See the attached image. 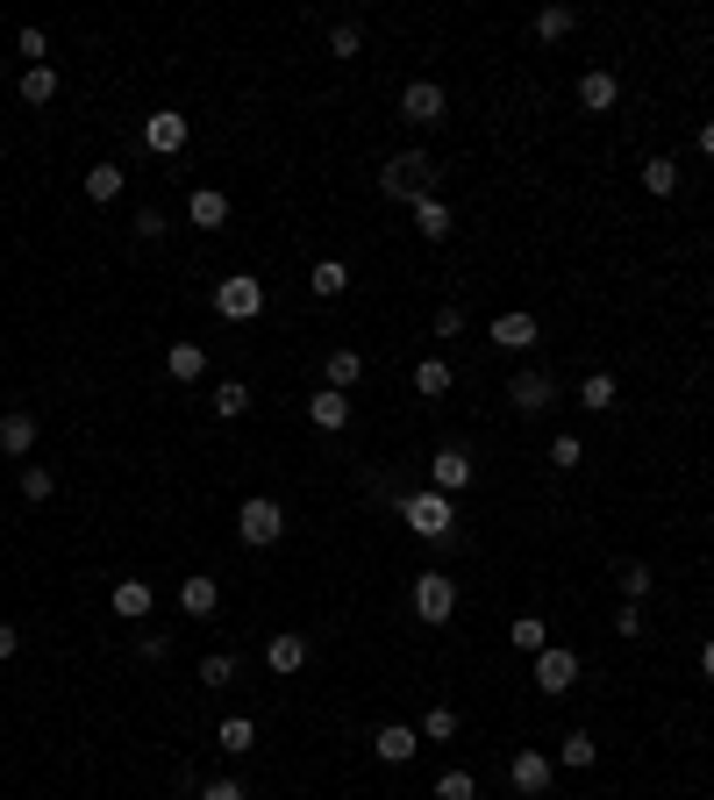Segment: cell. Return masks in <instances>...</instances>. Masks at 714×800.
I'll return each instance as SVG.
<instances>
[{"label":"cell","instance_id":"23","mask_svg":"<svg viewBox=\"0 0 714 800\" xmlns=\"http://www.w3.org/2000/svg\"><path fill=\"white\" fill-rule=\"evenodd\" d=\"M343 286H351V265H343V258H322V265L308 271V294H315V300H337Z\"/></svg>","mask_w":714,"mask_h":800},{"label":"cell","instance_id":"32","mask_svg":"<svg viewBox=\"0 0 714 800\" xmlns=\"http://www.w3.org/2000/svg\"><path fill=\"white\" fill-rule=\"evenodd\" d=\"M643 193H658V201L679 193V164L672 158H643Z\"/></svg>","mask_w":714,"mask_h":800},{"label":"cell","instance_id":"31","mask_svg":"<svg viewBox=\"0 0 714 800\" xmlns=\"http://www.w3.org/2000/svg\"><path fill=\"white\" fill-rule=\"evenodd\" d=\"M215 415L222 422H243V415H251V386H243V380H222L215 386Z\"/></svg>","mask_w":714,"mask_h":800},{"label":"cell","instance_id":"2","mask_svg":"<svg viewBox=\"0 0 714 800\" xmlns=\"http://www.w3.org/2000/svg\"><path fill=\"white\" fill-rule=\"evenodd\" d=\"M401 522L415 530L422 543H444L450 530H458V508H450V493H436V487H415L401 501Z\"/></svg>","mask_w":714,"mask_h":800},{"label":"cell","instance_id":"47","mask_svg":"<svg viewBox=\"0 0 714 800\" xmlns=\"http://www.w3.org/2000/svg\"><path fill=\"white\" fill-rule=\"evenodd\" d=\"M701 158H714V115L701 122Z\"/></svg>","mask_w":714,"mask_h":800},{"label":"cell","instance_id":"18","mask_svg":"<svg viewBox=\"0 0 714 800\" xmlns=\"http://www.w3.org/2000/svg\"><path fill=\"white\" fill-rule=\"evenodd\" d=\"M308 422H315V429H329V436H337V429H351V394L322 386V394L308 401Z\"/></svg>","mask_w":714,"mask_h":800},{"label":"cell","instance_id":"44","mask_svg":"<svg viewBox=\"0 0 714 800\" xmlns=\"http://www.w3.org/2000/svg\"><path fill=\"white\" fill-rule=\"evenodd\" d=\"M201 800H243V787H236V779H207Z\"/></svg>","mask_w":714,"mask_h":800},{"label":"cell","instance_id":"46","mask_svg":"<svg viewBox=\"0 0 714 800\" xmlns=\"http://www.w3.org/2000/svg\"><path fill=\"white\" fill-rule=\"evenodd\" d=\"M14 651H22V629H14V622H0V665H8Z\"/></svg>","mask_w":714,"mask_h":800},{"label":"cell","instance_id":"3","mask_svg":"<svg viewBox=\"0 0 714 800\" xmlns=\"http://www.w3.org/2000/svg\"><path fill=\"white\" fill-rule=\"evenodd\" d=\"M236 536L251 543V551H271V543L286 536V508L271 501V493H251V501L236 508Z\"/></svg>","mask_w":714,"mask_h":800},{"label":"cell","instance_id":"27","mask_svg":"<svg viewBox=\"0 0 714 800\" xmlns=\"http://www.w3.org/2000/svg\"><path fill=\"white\" fill-rule=\"evenodd\" d=\"M579 29V8H543L536 14V43H565Z\"/></svg>","mask_w":714,"mask_h":800},{"label":"cell","instance_id":"4","mask_svg":"<svg viewBox=\"0 0 714 800\" xmlns=\"http://www.w3.org/2000/svg\"><path fill=\"white\" fill-rule=\"evenodd\" d=\"M215 314H222V322H257V314H265V279L230 271V279L215 286Z\"/></svg>","mask_w":714,"mask_h":800},{"label":"cell","instance_id":"37","mask_svg":"<svg viewBox=\"0 0 714 800\" xmlns=\"http://www.w3.org/2000/svg\"><path fill=\"white\" fill-rule=\"evenodd\" d=\"M436 800H479V779L465 772V765H450V772L436 779Z\"/></svg>","mask_w":714,"mask_h":800},{"label":"cell","instance_id":"28","mask_svg":"<svg viewBox=\"0 0 714 800\" xmlns=\"http://www.w3.org/2000/svg\"><path fill=\"white\" fill-rule=\"evenodd\" d=\"M415 230L429 236V244H444V236H450V207L436 201V193H429V201H415Z\"/></svg>","mask_w":714,"mask_h":800},{"label":"cell","instance_id":"39","mask_svg":"<svg viewBox=\"0 0 714 800\" xmlns=\"http://www.w3.org/2000/svg\"><path fill=\"white\" fill-rule=\"evenodd\" d=\"M51 493H57V479L43 465H22V501H51Z\"/></svg>","mask_w":714,"mask_h":800},{"label":"cell","instance_id":"20","mask_svg":"<svg viewBox=\"0 0 714 800\" xmlns=\"http://www.w3.org/2000/svg\"><path fill=\"white\" fill-rule=\"evenodd\" d=\"M0 450H8V458H29V450H36V415L8 407V415H0Z\"/></svg>","mask_w":714,"mask_h":800},{"label":"cell","instance_id":"45","mask_svg":"<svg viewBox=\"0 0 714 800\" xmlns=\"http://www.w3.org/2000/svg\"><path fill=\"white\" fill-rule=\"evenodd\" d=\"M465 329V308H436V337H458Z\"/></svg>","mask_w":714,"mask_h":800},{"label":"cell","instance_id":"35","mask_svg":"<svg viewBox=\"0 0 714 800\" xmlns=\"http://www.w3.org/2000/svg\"><path fill=\"white\" fill-rule=\"evenodd\" d=\"M86 201H121V164H94L86 172Z\"/></svg>","mask_w":714,"mask_h":800},{"label":"cell","instance_id":"8","mask_svg":"<svg viewBox=\"0 0 714 800\" xmlns=\"http://www.w3.org/2000/svg\"><path fill=\"white\" fill-rule=\"evenodd\" d=\"M444 108H450V100H444V86H436V79H407V94H401V115H407L415 129L444 122Z\"/></svg>","mask_w":714,"mask_h":800},{"label":"cell","instance_id":"41","mask_svg":"<svg viewBox=\"0 0 714 800\" xmlns=\"http://www.w3.org/2000/svg\"><path fill=\"white\" fill-rule=\"evenodd\" d=\"M358 43H364L358 22H337V29H329V51H337V57H358Z\"/></svg>","mask_w":714,"mask_h":800},{"label":"cell","instance_id":"1","mask_svg":"<svg viewBox=\"0 0 714 800\" xmlns=\"http://www.w3.org/2000/svg\"><path fill=\"white\" fill-rule=\"evenodd\" d=\"M429 186H436V158L429 150H401V158H386V172H379V193L386 201H429Z\"/></svg>","mask_w":714,"mask_h":800},{"label":"cell","instance_id":"48","mask_svg":"<svg viewBox=\"0 0 714 800\" xmlns=\"http://www.w3.org/2000/svg\"><path fill=\"white\" fill-rule=\"evenodd\" d=\"M701 672H707V686H714V637L701 643Z\"/></svg>","mask_w":714,"mask_h":800},{"label":"cell","instance_id":"5","mask_svg":"<svg viewBox=\"0 0 714 800\" xmlns=\"http://www.w3.org/2000/svg\"><path fill=\"white\" fill-rule=\"evenodd\" d=\"M458 615V579L450 572H415V622H450Z\"/></svg>","mask_w":714,"mask_h":800},{"label":"cell","instance_id":"19","mask_svg":"<svg viewBox=\"0 0 714 800\" xmlns=\"http://www.w3.org/2000/svg\"><path fill=\"white\" fill-rule=\"evenodd\" d=\"M615 100H621V79H615V72H579V108L586 115H607Z\"/></svg>","mask_w":714,"mask_h":800},{"label":"cell","instance_id":"30","mask_svg":"<svg viewBox=\"0 0 714 800\" xmlns=\"http://www.w3.org/2000/svg\"><path fill=\"white\" fill-rule=\"evenodd\" d=\"M215 744L230 750V758H243V750L257 744V722H251V715H230V722H222V729H215Z\"/></svg>","mask_w":714,"mask_h":800},{"label":"cell","instance_id":"38","mask_svg":"<svg viewBox=\"0 0 714 800\" xmlns=\"http://www.w3.org/2000/svg\"><path fill=\"white\" fill-rule=\"evenodd\" d=\"M551 465H557V472H579V465H586V444H579V436H551Z\"/></svg>","mask_w":714,"mask_h":800},{"label":"cell","instance_id":"25","mask_svg":"<svg viewBox=\"0 0 714 800\" xmlns=\"http://www.w3.org/2000/svg\"><path fill=\"white\" fill-rule=\"evenodd\" d=\"M594 758H600V744L586 729H572L565 744H557V765H572V772H594Z\"/></svg>","mask_w":714,"mask_h":800},{"label":"cell","instance_id":"29","mask_svg":"<svg viewBox=\"0 0 714 800\" xmlns=\"http://www.w3.org/2000/svg\"><path fill=\"white\" fill-rule=\"evenodd\" d=\"M322 372H329V386H337V394H351V386L364 380V358H358V351H329Z\"/></svg>","mask_w":714,"mask_h":800},{"label":"cell","instance_id":"42","mask_svg":"<svg viewBox=\"0 0 714 800\" xmlns=\"http://www.w3.org/2000/svg\"><path fill=\"white\" fill-rule=\"evenodd\" d=\"M615 637H643V608H629V600H621V615H615Z\"/></svg>","mask_w":714,"mask_h":800},{"label":"cell","instance_id":"33","mask_svg":"<svg viewBox=\"0 0 714 800\" xmlns=\"http://www.w3.org/2000/svg\"><path fill=\"white\" fill-rule=\"evenodd\" d=\"M615 586H621V600L636 608V600H650V586H658V579H650V565H615Z\"/></svg>","mask_w":714,"mask_h":800},{"label":"cell","instance_id":"24","mask_svg":"<svg viewBox=\"0 0 714 800\" xmlns=\"http://www.w3.org/2000/svg\"><path fill=\"white\" fill-rule=\"evenodd\" d=\"M579 407L586 415H607V407H615V372H586L579 380Z\"/></svg>","mask_w":714,"mask_h":800},{"label":"cell","instance_id":"6","mask_svg":"<svg viewBox=\"0 0 714 800\" xmlns=\"http://www.w3.org/2000/svg\"><path fill=\"white\" fill-rule=\"evenodd\" d=\"M579 651H557V643H551V651H536V693H551V701H565V693L572 686H579Z\"/></svg>","mask_w":714,"mask_h":800},{"label":"cell","instance_id":"34","mask_svg":"<svg viewBox=\"0 0 714 800\" xmlns=\"http://www.w3.org/2000/svg\"><path fill=\"white\" fill-rule=\"evenodd\" d=\"M51 94H57V72H51V65H29V72H22V100H29V108H43Z\"/></svg>","mask_w":714,"mask_h":800},{"label":"cell","instance_id":"22","mask_svg":"<svg viewBox=\"0 0 714 800\" xmlns=\"http://www.w3.org/2000/svg\"><path fill=\"white\" fill-rule=\"evenodd\" d=\"M164 372H172V380L179 386H193V380H201V372H207V351H201V343H172V351H164Z\"/></svg>","mask_w":714,"mask_h":800},{"label":"cell","instance_id":"12","mask_svg":"<svg viewBox=\"0 0 714 800\" xmlns=\"http://www.w3.org/2000/svg\"><path fill=\"white\" fill-rule=\"evenodd\" d=\"M143 143L158 150V158H179V150H187V115H179V108H158L143 122Z\"/></svg>","mask_w":714,"mask_h":800},{"label":"cell","instance_id":"40","mask_svg":"<svg viewBox=\"0 0 714 800\" xmlns=\"http://www.w3.org/2000/svg\"><path fill=\"white\" fill-rule=\"evenodd\" d=\"M230 679H236V658H230V651L201 658V686H230Z\"/></svg>","mask_w":714,"mask_h":800},{"label":"cell","instance_id":"16","mask_svg":"<svg viewBox=\"0 0 714 800\" xmlns=\"http://www.w3.org/2000/svg\"><path fill=\"white\" fill-rule=\"evenodd\" d=\"M108 608L121 615V622H143L150 608H158V594H150V579H115V594H108Z\"/></svg>","mask_w":714,"mask_h":800},{"label":"cell","instance_id":"14","mask_svg":"<svg viewBox=\"0 0 714 800\" xmlns=\"http://www.w3.org/2000/svg\"><path fill=\"white\" fill-rule=\"evenodd\" d=\"M508 401L522 407V415H543V407L557 401V380L551 372H514V386H508Z\"/></svg>","mask_w":714,"mask_h":800},{"label":"cell","instance_id":"7","mask_svg":"<svg viewBox=\"0 0 714 800\" xmlns=\"http://www.w3.org/2000/svg\"><path fill=\"white\" fill-rule=\"evenodd\" d=\"M551 779H557V758H543V750H514L508 758V787L514 793L536 800V793H551Z\"/></svg>","mask_w":714,"mask_h":800},{"label":"cell","instance_id":"9","mask_svg":"<svg viewBox=\"0 0 714 800\" xmlns=\"http://www.w3.org/2000/svg\"><path fill=\"white\" fill-rule=\"evenodd\" d=\"M429 487H436V493H465V487H472V450L444 444V450L429 458Z\"/></svg>","mask_w":714,"mask_h":800},{"label":"cell","instance_id":"17","mask_svg":"<svg viewBox=\"0 0 714 800\" xmlns=\"http://www.w3.org/2000/svg\"><path fill=\"white\" fill-rule=\"evenodd\" d=\"M187 222H193V230H222V222H230V193L193 186V193H187Z\"/></svg>","mask_w":714,"mask_h":800},{"label":"cell","instance_id":"10","mask_svg":"<svg viewBox=\"0 0 714 800\" xmlns=\"http://www.w3.org/2000/svg\"><path fill=\"white\" fill-rule=\"evenodd\" d=\"M215 608H222V586L207 579V572H187V579H179V615H187V622H207Z\"/></svg>","mask_w":714,"mask_h":800},{"label":"cell","instance_id":"11","mask_svg":"<svg viewBox=\"0 0 714 800\" xmlns=\"http://www.w3.org/2000/svg\"><path fill=\"white\" fill-rule=\"evenodd\" d=\"M493 343H500V351H536V343H543L536 314H529V308H508V314H493Z\"/></svg>","mask_w":714,"mask_h":800},{"label":"cell","instance_id":"26","mask_svg":"<svg viewBox=\"0 0 714 800\" xmlns=\"http://www.w3.org/2000/svg\"><path fill=\"white\" fill-rule=\"evenodd\" d=\"M415 394L422 401H444L450 394V365H444V358H422V365H415Z\"/></svg>","mask_w":714,"mask_h":800},{"label":"cell","instance_id":"13","mask_svg":"<svg viewBox=\"0 0 714 800\" xmlns=\"http://www.w3.org/2000/svg\"><path fill=\"white\" fill-rule=\"evenodd\" d=\"M372 750H379V765H407L422 750V729H415V722H386V729L372 736Z\"/></svg>","mask_w":714,"mask_h":800},{"label":"cell","instance_id":"15","mask_svg":"<svg viewBox=\"0 0 714 800\" xmlns=\"http://www.w3.org/2000/svg\"><path fill=\"white\" fill-rule=\"evenodd\" d=\"M265 665L279 672V679H294L300 665H308V637H300V629H279V637L265 643Z\"/></svg>","mask_w":714,"mask_h":800},{"label":"cell","instance_id":"21","mask_svg":"<svg viewBox=\"0 0 714 800\" xmlns=\"http://www.w3.org/2000/svg\"><path fill=\"white\" fill-rule=\"evenodd\" d=\"M508 643H514L522 658L551 651V622H543V615H514V622H508Z\"/></svg>","mask_w":714,"mask_h":800},{"label":"cell","instance_id":"36","mask_svg":"<svg viewBox=\"0 0 714 800\" xmlns=\"http://www.w3.org/2000/svg\"><path fill=\"white\" fill-rule=\"evenodd\" d=\"M458 736V707H429L422 715V744H450Z\"/></svg>","mask_w":714,"mask_h":800},{"label":"cell","instance_id":"43","mask_svg":"<svg viewBox=\"0 0 714 800\" xmlns=\"http://www.w3.org/2000/svg\"><path fill=\"white\" fill-rule=\"evenodd\" d=\"M136 236H143V244H158V236H164V215H158V207H143V215H136Z\"/></svg>","mask_w":714,"mask_h":800}]
</instances>
